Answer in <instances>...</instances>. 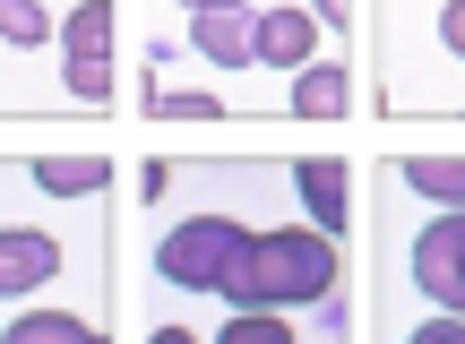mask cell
<instances>
[{
  "instance_id": "obj_5",
  "label": "cell",
  "mask_w": 465,
  "mask_h": 344,
  "mask_svg": "<svg viewBox=\"0 0 465 344\" xmlns=\"http://www.w3.org/2000/svg\"><path fill=\"white\" fill-rule=\"evenodd\" d=\"M319 52H328V34L311 26L302 0H259V9H250V69H259L267 86H284L293 69H311Z\"/></svg>"
},
{
  "instance_id": "obj_2",
  "label": "cell",
  "mask_w": 465,
  "mask_h": 344,
  "mask_svg": "<svg viewBox=\"0 0 465 344\" xmlns=\"http://www.w3.org/2000/svg\"><path fill=\"white\" fill-rule=\"evenodd\" d=\"M353 328H371V344H397L414 319L465 310L457 284V250H465V207H422L388 155L353 164Z\"/></svg>"
},
{
  "instance_id": "obj_4",
  "label": "cell",
  "mask_w": 465,
  "mask_h": 344,
  "mask_svg": "<svg viewBox=\"0 0 465 344\" xmlns=\"http://www.w3.org/2000/svg\"><path fill=\"white\" fill-rule=\"evenodd\" d=\"M61 0H0V121H52L61 103Z\"/></svg>"
},
{
  "instance_id": "obj_8",
  "label": "cell",
  "mask_w": 465,
  "mask_h": 344,
  "mask_svg": "<svg viewBox=\"0 0 465 344\" xmlns=\"http://www.w3.org/2000/svg\"><path fill=\"white\" fill-rule=\"evenodd\" d=\"M388 172L422 198V207H465V155H457V130H440V147H405L388 155Z\"/></svg>"
},
{
  "instance_id": "obj_7",
  "label": "cell",
  "mask_w": 465,
  "mask_h": 344,
  "mask_svg": "<svg viewBox=\"0 0 465 344\" xmlns=\"http://www.w3.org/2000/svg\"><path fill=\"white\" fill-rule=\"evenodd\" d=\"M284 181H293V207L319 232H336V241L353 232V164L345 155H284Z\"/></svg>"
},
{
  "instance_id": "obj_12",
  "label": "cell",
  "mask_w": 465,
  "mask_h": 344,
  "mask_svg": "<svg viewBox=\"0 0 465 344\" xmlns=\"http://www.w3.org/2000/svg\"><path fill=\"white\" fill-rule=\"evenodd\" d=\"M130 344H207L190 319H155V328H130Z\"/></svg>"
},
{
  "instance_id": "obj_3",
  "label": "cell",
  "mask_w": 465,
  "mask_h": 344,
  "mask_svg": "<svg viewBox=\"0 0 465 344\" xmlns=\"http://www.w3.org/2000/svg\"><path fill=\"white\" fill-rule=\"evenodd\" d=\"M353 34H371V113H465V0H353Z\"/></svg>"
},
{
  "instance_id": "obj_9",
  "label": "cell",
  "mask_w": 465,
  "mask_h": 344,
  "mask_svg": "<svg viewBox=\"0 0 465 344\" xmlns=\"http://www.w3.org/2000/svg\"><path fill=\"white\" fill-rule=\"evenodd\" d=\"M52 44H61V61H113L121 52V0H61Z\"/></svg>"
},
{
  "instance_id": "obj_10",
  "label": "cell",
  "mask_w": 465,
  "mask_h": 344,
  "mask_svg": "<svg viewBox=\"0 0 465 344\" xmlns=\"http://www.w3.org/2000/svg\"><path fill=\"white\" fill-rule=\"evenodd\" d=\"M0 344H121V336L113 319H86V310H9Z\"/></svg>"
},
{
  "instance_id": "obj_11",
  "label": "cell",
  "mask_w": 465,
  "mask_h": 344,
  "mask_svg": "<svg viewBox=\"0 0 465 344\" xmlns=\"http://www.w3.org/2000/svg\"><path fill=\"white\" fill-rule=\"evenodd\" d=\"M207 344H302V319H284V310H224L216 328H207Z\"/></svg>"
},
{
  "instance_id": "obj_6",
  "label": "cell",
  "mask_w": 465,
  "mask_h": 344,
  "mask_svg": "<svg viewBox=\"0 0 465 344\" xmlns=\"http://www.w3.org/2000/svg\"><path fill=\"white\" fill-rule=\"evenodd\" d=\"M353 103H362V61L353 52H319L311 69H293L276 86V121H345Z\"/></svg>"
},
{
  "instance_id": "obj_1",
  "label": "cell",
  "mask_w": 465,
  "mask_h": 344,
  "mask_svg": "<svg viewBox=\"0 0 465 344\" xmlns=\"http://www.w3.org/2000/svg\"><path fill=\"white\" fill-rule=\"evenodd\" d=\"M121 198H52L35 147H0V319L9 310H86L113 319Z\"/></svg>"
}]
</instances>
